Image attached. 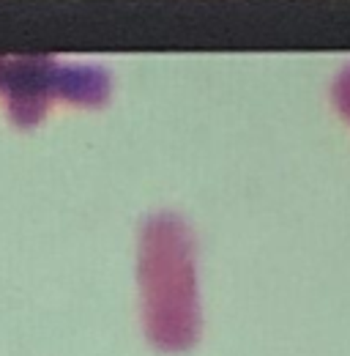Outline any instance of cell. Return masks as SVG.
I'll return each mask as SVG.
<instances>
[{"label": "cell", "mask_w": 350, "mask_h": 356, "mask_svg": "<svg viewBox=\"0 0 350 356\" xmlns=\"http://www.w3.org/2000/svg\"><path fill=\"white\" fill-rule=\"evenodd\" d=\"M11 88V99L17 102V118H36L44 102L52 93H60L72 102H99L104 99L107 80L93 69H55L44 60H0V88Z\"/></svg>", "instance_id": "obj_1"}, {"label": "cell", "mask_w": 350, "mask_h": 356, "mask_svg": "<svg viewBox=\"0 0 350 356\" xmlns=\"http://www.w3.org/2000/svg\"><path fill=\"white\" fill-rule=\"evenodd\" d=\"M337 102H340V107L350 115V72H345L340 77V83H337Z\"/></svg>", "instance_id": "obj_2"}]
</instances>
